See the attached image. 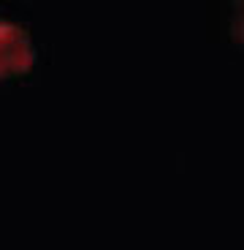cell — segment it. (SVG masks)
<instances>
[{
  "label": "cell",
  "mask_w": 244,
  "mask_h": 250,
  "mask_svg": "<svg viewBox=\"0 0 244 250\" xmlns=\"http://www.w3.org/2000/svg\"><path fill=\"white\" fill-rule=\"evenodd\" d=\"M30 62H33V44L27 33L17 22L0 17V79L27 71Z\"/></svg>",
  "instance_id": "1"
}]
</instances>
